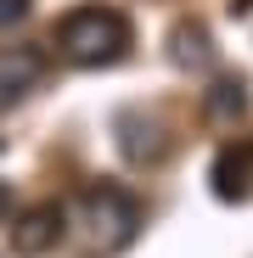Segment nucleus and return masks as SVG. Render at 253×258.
I'll return each instance as SVG.
<instances>
[{"label": "nucleus", "instance_id": "12", "mask_svg": "<svg viewBox=\"0 0 253 258\" xmlns=\"http://www.w3.org/2000/svg\"><path fill=\"white\" fill-rule=\"evenodd\" d=\"M0 152H6V135H0Z\"/></svg>", "mask_w": 253, "mask_h": 258}, {"label": "nucleus", "instance_id": "8", "mask_svg": "<svg viewBox=\"0 0 253 258\" xmlns=\"http://www.w3.org/2000/svg\"><path fill=\"white\" fill-rule=\"evenodd\" d=\"M247 107H253V96H247V79L242 73H220L214 90L203 96V112L214 123H236V118H247Z\"/></svg>", "mask_w": 253, "mask_h": 258}, {"label": "nucleus", "instance_id": "10", "mask_svg": "<svg viewBox=\"0 0 253 258\" xmlns=\"http://www.w3.org/2000/svg\"><path fill=\"white\" fill-rule=\"evenodd\" d=\"M6 213H12V185L0 180V225H6Z\"/></svg>", "mask_w": 253, "mask_h": 258}, {"label": "nucleus", "instance_id": "6", "mask_svg": "<svg viewBox=\"0 0 253 258\" xmlns=\"http://www.w3.org/2000/svg\"><path fill=\"white\" fill-rule=\"evenodd\" d=\"M45 79V56L34 45H0V107H17L39 90Z\"/></svg>", "mask_w": 253, "mask_h": 258}, {"label": "nucleus", "instance_id": "2", "mask_svg": "<svg viewBox=\"0 0 253 258\" xmlns=\"http://www.w3.org/2000/svg\"><path fill=\"white\" fill-rule=\"evenodd\" d=\"M141 236V202L124 185H90L79 197V247L84 258H113Z\"/></svg>", "mask_w": 253, "mask_h": 258}, {"label": "nucleus", "instance_id": "1", "mask_svg": "<svg viewBox=\"0 0 253 258\" xmlns=\"http://www.w3.org/2000/svg\"><path fill=\"white\" fill-rule=\"evenodd\" d=\"M135 45V28L118 6H73L57 23V56L68 68H113Z\"/></svg>", "mask_w": 253, "mask_h": 258}, {"label": "nucleus", "instance_id": "4", "mask_svg": "<svg viewBox=\"0 0 253 258\" xmlns=\"http://www.w3.org/2000/svg\"><path fill=\"white\" fill-rule=\"evenodd\" d=\"M68 236V208L62 202H34L12 219V252L17 258H45Z\"/></svg>", "mask_w": 253, "mask_h": 258}, {"label": "nucleus", "instance_id": "9", "mask_svg": "<svg viewBox=\"0 0 253 258\" xmlns=\"http://www.w3.org/2000/svg\"><path fill=\"white\" fill-rule=\"evenodd\" d=\"M28 6H34V0H0V28H6V23H23Z\"/></svg>", "mask_w": 253, "mask_h": 258}, {"label": "nucleus", "instance_id": "11", "mask_svg": "<svg viewBox=\"0 0 253 258\" xmlns=\"http://www.w3.org/2000/svg\"><path fill=\"white\" fill-rule=\"evenodd\" d=\"M253 12V0H231V17H247Z\"/></svg>", "mask_w": 253, "mask_h": 258}, {"label": "nucleus", "instance_id": "3", "mask_svg": "<svg viewBox=\"0 0 253 258\" xmlns=\"http://www.w3.org/2000/svg\"><path fill=\"white\" fill-rule=\"evenodd\" d=\"M113 135H118V152H124L130 168H158L169 157V146H175L169 141V123L158 112H146V107H124L113 118Z\"/></svg>", "mask_w": 253, "mask_h": 258}, {"label": "nucleus", "instance_id": "5", "mask_svg": "<svg viewBox=\"0 0 253 258\" xmlns=\"http://www.w3.org/2000/svg\"><path fill=\"white\" fill-rule=\"evenodd\" d=\"M208 185H214L220 202H247L253 197V141H231L214 152V168H208Z\"/></svg>", "mask_w": 253, "mask_h": 258}, {"label": "nucleus", "instance_id": "7", "mask_svg": "<svg viewBox=\"0 0 253 258\" xmlns=\"http://www.w3.org/2000/svg\"><path fill=\"white\" fill-rule=\"evenodd\" d=\"M169 62H175L180 73H208L214 68V39H208V28L197 17H180L175 28H169Z\"/></svg>", "mask_w": 253, "mask_h": 258}]
</instances>
